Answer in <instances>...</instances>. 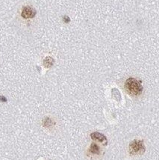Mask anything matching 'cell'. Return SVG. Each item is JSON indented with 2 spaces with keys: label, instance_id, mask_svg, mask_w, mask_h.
I'll use <instances>...</instances> for the list:
<instances>
[{
  "label": "cell",
  "instance_id": "cell-1",
  "mask_svg": "<svg viewBox=\"0 0 159 160\" xmlns=\"http://www.w3.org/2000/svg\"><path fill=\"white\" fill-rule=\"evenodd\" d=\"M125 89L127 93L132 96H139L143 91V86L138 80L135 78H129L126 81Z\"/></svg>",
  "mask_w": 159,
  "mask_h": 160
},
{
  "label": "cell",
  "instance_id": "cell-5",
  "mask_svg": "<svg viewBox=\"0 0 159 160\" xmlns=\"http://www.w3.org/2000/svg\"><path fill=\"white\" fill-rule=\"evenodd\" d=\"M89 152L94 155H99L100 153V148L96 143H92L90 147Z\"/></svg>",
  "mask_w": 159,
  "mask_h": 160
},
{
  "label": "cell",
  "instance_id": "cell-2",
  "mask_svg": "<svg viewBox=\"0 0 159 160\" xmlns=\"http://www.w3.org/2000/svg\"><path fill=\"white\" fill-rule=\"evenodd\" d=\"M129 150L131 155H141L145 152V146L143 141L134 140L129 146Z\"/></svg>",
  "mask_w": 159,
  "mask_h": 160
},
{
  "label": "cell",
  "instance_id": "cell-4",
  "mask_svg": "<svg viewBox=\"0 0 159 160\" xmlns=\"http://www.w3.org/2000/svg\"><path fill=\"white\" fill-rule=\"evenodd\" d=\"M91 138L92 139V140L97 141V142H101L103 144H107V139L103 134L102 133H98V132H95L91 134Z\"/></svg>",
  "mask_w": 159,
  "mask_h": 160
},
{
  "label": "cell",
  "instance_id": "cell-3",
  "mask_svg": "<svg viewBox=\"0 0 159 160\" xmlns=\"http://www.w3.org/2000/svg\"><path fill=\"white\" fill-rule=\"evenodd\" d=\"M36 14V11L33 8L29 7V6H26L22 10V17L25 19L33 18Z\"/></svg>",
  "mask_w": 159,
  "mask_h": 160
},
{
  "label": "cell",
  "instance_id": "cell-6",
  "mask_svg": "<svg viewBox=\"0 0 159 160\" xmlns=\"http://www.w3.org/2000/svg\"><path fill=\"white\" fill-rule=\"evenodd\" d=\"M54 60L51 57H46L43 61V64L46 67H50L53 65Z\"/></svg>",
  "mask_w": 159,
  "mask_h": 160
}]
</instances>
